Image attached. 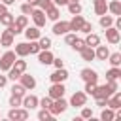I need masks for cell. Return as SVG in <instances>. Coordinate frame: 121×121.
Instances as JSON below:
<instances>
[{
  "instance_id": "cell-1",
  "label": "cell",
  "mask_w": 121,
  "mask_h": 121,
  "mask_svg": "<svg viewBox=\"0 0 121 121\" xmlns=\"http://www.w3.org/2000/svg\"><path fill=\"white\" fill-rule=\"evenodd\" d=\"M66 108H68V102L64 100V96H60V98H55V100L51 102L49 112H51V115L55 117V115H59V113H64Z\"/></svg>"
},
{
  "instance_id": "cell-2",
  "label": "cell",
  "mask_w": 121,
  "mask_h": 121,
  "mask_svg": "<svg viewBox=\"0 0 121 121\" xmlns=\"http://www.w3.org/2000/svg\"><path fill=\"white\" fill-rule=\"evenodd\" d=\"M15 57H17L15 51H6L4 55H0V70H2V72H8V70L11 68Z\"/></svg>"
},
{
  "instance_id": "cell-3",
  "label": "cell",
  "mask_w": 121,
  "mask_h": 121,
  "mask_svg": "<svg viewBox=\"0 0 121 121\" xmlns=\"http://www.w3.org/2000/svg\"><path fill=\"white\" fill-rule=\"evenodd\" d=\"M8 117L9 119H13V121H25V119H28V110L26 108H11L9 112H8Z\"/></svg>"
},
{
  "instance_id": "cell-4",
  "label": "cell",
  "mask_w": 121,
  "mask_h": 121,
  "mask_svg": "<svg viewBox=\"0 0 121 121\" xmlns=\"http://www.w3.org/2000/svg\"><path fill=\"white\" fill-rule=\"evenodd\" d=\"M30 17H32V21H34V26H38V28H42V26H45V11L43 9H40V8H34L32 9V13H30Z\"/></svg>"
},
{
  "instance_id": "cell-5",
  "label": "cell",
  "mask_w": 121,
  "mask_h": 121,
  "mask_svg": "<svg viewBox=\"0 0 121 121\" xmlns=\"http://www.w3.org/2000/svg\"><path fill=\"white\" fill-rule=\"evenodd\" d=\"M49 79H51V83H64L68 79V72L64 70V66L62 68H55V72L49 76Z\"/></svg>"
},
{
  "instance_id": "cell-6",
  "label": "cell",
  "mask_w": 121,
  "mask_h": 121,
  "mask_svg": "<svg viewBox=\"0 0 121 121\" xmlns=\"http://www.w3.org/2000/svg\"><path fill=\"white\" fill-rule=\"evenodd\" d=\"M64 93H66V87L62 85V83H53L51 87H49V98H60V96H64Z\"/></svg>"
},
{
  "instance_id": "cell-7",
  "label": "cell",
  "mask_w": 121,
  "mask_h": 121,
  "mask_svg": "<svg viewBox=\"0 0 121 121\" xmlns=\"http://www.w3.org/2000/svg\"><path fill=\"white\" fill-rule=\"evenodd\" d=\"M38 102H40V98L36 95H25L21 100V106L26 110H34V108H38Z\"/></svg>"
},
{
  "instance_id": "cell-8",
  "label": "cell",
  "mask_w": 121,
  "mask_h": 121,
  "mask_svg": "<svg viewBox=\"0 0 121 121\" xmlns=\"http://www.w3.org/2000/svg\"><path fill=\"white\" fill-rule=\"evenodd\" d=\"M85 102H87V95L81 93V91H76V93L72 95L68 106H78V108H81V106H85Z\"/></svg>"
},
{
  "instance_id": "cell-9",
  "label": "cell",
  "mask_w": 121,
  "mask_h": 121,
  "mask_svg": "<svg viewBox=\"0 0 121 121\" xmlns=\"http://www.w3.org/2000/svg\"><path fill=\"white\" fill-rule=\"evenodd\" d=\"M106 40H108L112 45L119 43V40H121V34H119V30H117L115 26H108V28H106Z\"/></svg>"
},
{
  "instance_id": "cell-10",
  "label": "cell",
  "mask_w": 121,
  "mask_h": 121,
  "mask_svg": "<svg viewBox=\"0 0 121 121\" xmlns=\"http://www.w3.org/2000/svg\"><path fill=\"white\" fill-rule=\"evenodd\" d=\"M19 81H21V85L26 89V91H32L34 87H36V79H34V76H28V74H21L19 76Z\"/></svg>"
},
{
  "instance_id": "cell-11",
  "label": "cell",
  "mask_w": 121,
  "mask_h": 121,
  "mask_svg": "<svg viewBox=\"0 0 121 121\" xmlns=\"http://www.w3.org/2000/svg\"><path fill=\"white\" fill-rule=\"evenodd\" d=\"M106 106L112 108V110H119V108H121V93L115 91L113 95H110L108 100H106Z\"/></svg>"
},
{
  "instance_id": "cell-12",
  "label": "cell",
  "mask_w": 121,
  "mask_h": 121,
  "mask_svg": "<svg viewBox=\"0 0 121 121\" xmlns=\"http://www.w3.org/2000/svg\"><path fill=\"white\" fill-rule=\"evenodd\" d=\"M79 76H81L83 81H93V83L98 81V74H96V70H93V68H83V70L79 72Z\"/></svg>"
},
{
  "instance_id": "cell-13",
  "label": "cell",
  "mask_w": 121,
  "mask_h": 121,
  "mask_svg": "<svg viewBox=\"0 0 121 121\" xmlns=\"http://www.w3.org/2000/svg\"><path fill=\"white\" fill-rule=\"evenodd\" d=\"M66 32H70L68 21H55V25H53V34L60 36V34H66Z\"/></svg>"
},
{
  "instance_id": "cell-14",
  "label": "cell",
  "mask_w": 121,
  "mask_h": 121,
  "mask_svg": "<svg viewBox=\"0 0 121 121\" xmlns=\"http://www.w3.org/2000/svg\"><path fill=\"white\" fill-rule=\"evenodd\" d=\"M53 59H55V57H53V53H51L49 49H40V53H38V60H40L42 64L47 66V64L53 62Z\"/></svg>"
},
{
  "instance_id": "cell-15",
  "label": "cell",
  "mask_w": 121,
  "mask_h": 121,
  "mask_svg": "<svg viewBox=\"0 0 121 121\" xmlns=\"http://www.w3.org/2000/svg\"><path fill=\"white\" fill-rule=\"evenodd\" d=\"M108 55H110L108 45H100V43H98V45L95 47V59H98V60H106Z\"/></svg>"
},
{
  "instance_id": "cell-16",
  "label": "cell",
  "mask_w": 121,
  "mask_h": 121,
  "mask_svg": "<svg viewBox=\"0 0 121 121\" xmlns=\"http://www.w3.org/2000/svg\"><path fill=\"white\" fill-rule=\"evenodd\" d=\"M13 38H15V36L6 28V30L0 34V45H2V47H9V45H13Z\"/></svg>"
},
{
  "instance_id": "cell-17",
  "label": "cell",
  "mask_w": 121,
  "mask_h": 121,
  "mask_svg": "<svg viewBox=\"0 0 121 121\" xmlns=\"http://www.w3.org/2000/svg\"><path fill=\"white\" fill-rule=\"evenodd\" d=\"M83 21H85V19H83V17H81L79 13H78V15H74V17H72V19L68 21V25H70V30H72V32H78V30L81 28Z\"/></svg>"
},
{
  "instance_id": "cell-18",
  "label": "cell",
  "mask_w": 121,
  "mask_h": 121,
  "mask_svg": "<svg viewBox=\"0 0 121 121\" xmlns=\"http://www.w3.org/2000/svg\"><path fill=\"white\" fill-rule=\"evenodd\" d=\"M23 32H25V36H26V40H28V42H30V40H38V38L42 36L38 26H26Z\"/></svg>"
},
{
  "instance_id": "cell-19",
  "label": "cell",
  "mask_w": 121,
  "mask_h": 121,
  "mask_svg": "<svg viewBox=\"0 0 121 121\" xmlns=\"http://www.w3.org/2000/svg\"><path fill=\"white\" fill-rule=\"evenodd\" d=\"M15 55H17V57H26V55H30V49H28V42H21V43H15Z\"/></svg>"
},
{
  "instance_id": "cell-20",
  "label": "cell",
  "mask_w": 121,
  "mask_h": 121,
  "mask_svg": "<svg viewBox=\"0 0 121 121\" xmlns=\"http://www.w3.org/2000/svg\"><path fill=\"white\" fill-rule=\"evenodd\" d=\"M98 43H100V36L95 34V32H89L87 38H85V45H89V47H96Z\"/></svg>"
},
{
  "instance_id": "cell-21",
  "label": "cell",
  "mask_w": 121,
  "mask_h": 121,
  "mask_svg": "<svg viewBox=\"0 0 121 121\" xmlns=\"http://www.w3.org/2000/svg\"><path fill=\"white\" fill-rule=\"evenodd\" d=\"M79 55H81V59H83V60H95V47L85 45V47L79 51Z\"/></svg>"
},
{
  "instance_id": "cell-22",
  "label": "cell",
  "mask_w": 121,
  "mask_h": 121,
  "mask_svg": "<svg viewBox=\"0 0 121 121\" xmlns=\"http://www.w3.org/2000/svg\"><path fill=\"white\" fill-rule=\"evenodd\" d=\"M59 8L57 6H51L49 9H45V19H49V21H59Z\"/></svg>"
},
{
  "instance_id": "cell-23",
  "label": "cell",
  "mask_w": 121,
  "mask_h": 121,
  "mask_svg": "<svg viewBox=\"0 0 121 121\" xmlns=\"http://www.w3.org/2000/svg\"><path fill=\"white\" fill-rule=\"evenodd\" d=\"M11 68H13L15 72H19V74H23V72L26 70V60H23V57H21L19 60L15 59V60H13V64H11Z\"/></svg>"
},
{
  "instance_id": "cell-24",
  "label": "cell",
  "mask_w": 121,
  "mask_h": 121,
  "mask_svg": "<svg viewBox=\"0 0 121 121\" xmlns=\"http://www.w3.org/2000/svg\"><path fill=\"white\" fill-rule=\"evenodd\" d=\"M106 78H108V79H115V81H117V79L121 78V68H119V66H112V68L106 72Z\"/></svg>"
},
{
  "instance_id": "cell-25",
  "label": "cell",
  "mask_w": 121,
  "mask_h": 121,
  "mask_svg": "<svg viewBox=\"0 0 121 121\" xmlns=\"http://www.w3.org/2000/svg\"><path fill=\"white\" fill-rule=\"evenodd\" d=\"M100 119H102V121H113V119H115V112L106 106V110H102V113H100Z\"/></svg>"
},
{
  "instance_id": "cell-26",
  "label": "cell",
  "mask_w": 121,
  "mask_h": 121,
  "mask_svg": "<svg viewBox=\"0 0 121 121\" xmlns=\"http://www.w3.org/2000/svg\"><path fill=\"white\" fill-rule=\"evenodd\" d=\"M108 11H112L113 15H121V4H119V0H112L108 4Z\"/></svg>"
},
{
  "instance_id": "cell-27",
  "label": "cell",
  "mask_w": 121,
  "mask_h": 121,
  "mask_svg": "<svg viewBox=\"0 0 121 121\" xmlns=\"http://www.w3.org/2000/svg\"><path fill=\"white\" fill-rule=\"evenodd\" d=\"M100 26L102 28H108V26H113V17L112 15H100Z\"/></svg>"
},
{
  "instance_id": "cell-28",
  "label": "cell",
  "mask_w": 121,
  "mask_h": 121,
  "mask_svg": "<svg viewBox=\"0 0 121 121\" xmlns=\"http://www.w3.org/2000/svg\"><path fill=\"white\" fill-rule=\"evenodd\" d=\"M106 60H108L112 66H119V64H121V53H110Z\"/></svg>"
},
{
  "instance_id": "cell-29",
  "label": "cell",
  "mask_w": 121,
  "mask_h": 121,
  "mask_svg": "<svg viewBox=\"0 0 121 121\" xmlns=\"http://www.w3.org/2000/svg\"><path fill=\"white\" fill-rule=\"evenodd\" d=\"M13 21H15V17H13L9 11H6V13H2V15H0V23H2L4 26H9Z\"/></svg>"
},
{
  "instance_id": "cell-30",
  "label": "cell",
  "mask_w": 121,
  "mask_h": 121,
  "mask_svg": "<svg viewBox=\"0 0 121 121\" xmlns=\"http://www.w3.org/2000/svg\"><path fill=\"white\" fill-rule=\"evenodd\" d=\"M66 6H68V11H70L72 15H78V13H81V4H79V2H68Z\"/></svg>"
},
{
  "instance_id": "cell-31",
  "label": "cell",
  "mask_w": 121,
  "mask_h": 121,
  "mask_svg": "<svg viewBox=\"0 0 121 121\" xmlns=\"http://www.w3.org/2000/svg\"><path fill=\"white\" fill-rule=\"evenodd\" d=\"M13 23H15V25H17L21 30H25V28L28 26V17H26V15H19V17H17Z\"/></svg>"
},
{
  "instance_id": "cell-32",
  "label": "cell",
  "mask_w": 121,
  "mask_h": 121,
  "mask_svg": "<svg viewBox=\"0 0 121 121\" xmlns=\"http://www.w3.org/2000/svg\"><path fill=\"white\" fill-rule=\"evenodd\" d=\"M38 43H40V49H51V38L49 36H40Z\"/></svg>"
},
{
  "instance_id": "cell-33",
  "label": "cell",
  "mask_w": 121,
  "mask_h": 121,
  "mask_svg": "<svg viewBox=\"0 0 121 121\" xmlns=\"http://www.w3.org/2000/svg\"><path fill=\"white\" fill-rule=\"evenodd\" d=\"M11 95H17V96H25V95H26V89H25L21 83H13V87H11Z\"/></svg>"
},
{
  "instance_id": "cell-34",
  "label": "cell",
  "mask_w": 121,
  "mask_h": 121,
  "mask_svg": "<svg viewBox=\"0 0 121 121\" xmlns=\"http://www.w3.org/2000/svg\"><path fill=\"white\" fill-rule=\"evenodd\" d=\"M38 119H40V121H51V119H53V115H51V112H49V110L42 108V110L38 112Z\"/></svg>"
},
{
  "instance_id": "cell-35",
  "label": "cell",
  "mask_w": 121,
  "mask_h": 121,
  "mask_svg": "<svg viewBox=\"0 0 121 121\" xmlns=\"http://www.w3.org/2000/svg\"><path fill=\"white\" fill-rule=\"evenodd\" d=\"M95 13H96V15H104V13H108V4H106V2L95 4Z\"/></svg>"
},
{
  "instance_id": "cell-36",
  "label": "cell",
  "mask_w": 121,
  "mask_h": 121,
  "mask_svg": "<svg viewBox=\"0 0 121 121\" xmlns=\"http://www.w3.org/2000/svg\"><path fill=\"white\" fill-rule=\"evenodd\" d=\"M70 45H72V47H74V49H76V51L79 53V51H81V49L85 47V40H81V38H78V36H76V40H74V42H72Z\"/></svg>"
},
{
  "instance_id": "cell-37",
  "label": "cell",
  "mask_w": 121,
  "mask_h": 121,
  "mask_svg": "<svg viewBox=\"0 0 121 121\" xmlns=\"http://www.w3.org/2000/svg\"><path fill=\"white\" fill-rule=\"evenodd\" d=\"M28 49H30V55H38L40 53V43L36 40H30L28 42Z\"/></svg>"
},
{
  "instance_id": "cell-38",
  "label": "cell",
  "mask_w": 121,
  "mask_h": 121,
  "mask_svg": "<svg viewBox=\"0 0 121 121\" xmlns=\"http://www.w3.org/2000/svg\"><path fill=\"white\" fill-rule=\"evenodd\" d=\"M21 100H23V96L11 95V96H9V106H11V108H17V106H21Z\"/></svg>"
},
{
  "instance_id": "cell-39",
  "label": "cell",
  "mask_w": 121,
  "mask_h": 121,
  "mask_svg": "<svg viewBox=\"0 0 121 121\" xmlns=\"http://www.w3.org/2000/svg\"><path fill=\"white\" fill-rule=\"evenodd\" d=\"M79 117H81V119H93V110L81 106V115H79Z\"/></svg>"
},
{
  "instance_id": "cell-40",
  "label": "cell",
  "mask_w": 121,
  "mask_h": 121,
  "mask_svg": "<svg viewBox=\"0 0 121 121\" xmlns=\"http://www.w3.org/2000/svg\"><path fill=\"white\" fill-rule=\"evenodd\" d=\"M95 89H96V83H93V81H85V95H93L95 93Z\"/></svg>"
},
{
  "instance_id": "cell-41",
  "label": "cell",
  "mask_w": 121,
  "mask_h": 121,
  "mask_svg": "<svg viewBox=\"0 0 121 121\" xmlns=\"http://www.w3.org/2000/svg\"><path fill=\"white\" fill-rule=\"evenodd\" d=\"M51 102H53V98H49V96H43V98L38 102V106H40V108H45V110H49Z\"/></svg>"
},
{
  "instance_id": "cell-42",
  "label": "cell",
  "mask_w": 121,
  "mask_h": 121,
  "mask_svg": "<svg viewBox=\"0 0 121 121\" xmlns=\"http://www.w3.org/2000/svg\"><path fill=\"white\" fill-rule=\"evenodd\" d=\"M38 6H40V9H43V11H45V9H49L51 6H55V4H53V0H40V2H38Z\"/></svg>"
},
{
  "instance_id": "cell-43",
  "label": "cell",
  "mask_w": 121,
  "mask_h": 121,
  "mask_svg": "<svg viewBox=\"0 0 121 121\" xmlns=\"http://www.w3.org/2000/svg\"><path fill=\"white\" fill-rule=\"evenodd\" d=\"M79 32H85V34H89V32H93V25H91L89 21H83V25H81V28H79Z\"/></svg>"
},
{
  "instance_id": "cell-44",
  "label": "cell",
  "mask_w": 121,
  "mask_h": 121,
  "mask_svg": "<svg viewBox=\"0 0 121 121\" xmlns=\"http://www.w3.org/2000/svg\"><path fill=\"white\" fill-rule=\"evenodd\" d=\"M32 9H34V8H32L28 2H25V4L21 6V11H23V15H30V13H32Z\"/></svg>"
},
{
  "instance_id": "cell-45",
  "label": "cell",
  "mask_w": 121,
  "mask_h": 121,
  "mask_svg": "<svg viewBox=\"0 0 121 121\" xmlns=\"http://www.w3.org/2000/svg\"><path fill=\"white\" fill-rule=\"evenodd\" d=\"M8 30H9V32H11L13 36H17V34H21V32H23V30H21V28H19V26H17L15 23H11V25L8 26Z\"/></svg>"
},
{
  "instance_id": "cell-46",
  "label": "cell",
  "mask_w": 121,
  "mask_h": 121,
  "mask_svg": "<svg viewBox=\"0 0 121 121\" xmlns=\"http://www.w3.org/2000/svg\"><path fill=\"white\" fill-rule=\"evenodd\" d=\"M74 40H76V34H74V32H66V34H64V42H66L68 45H70Z\"/></svg>"
},
{
  "instance_id": "cell-47",
  "label": "cell",
  "mask_w": 121,
  "mask_h": 121,
  "mask_svg": "<svg viewBox=\"0 0 121 121\" xmlns=\"http://www.w3.org/2000/svg\"><path fill=\"white\" fill-rule=\"evenodd\" d=\"M8 72H9V74H8V78H9L11 81H15V79H19V76H21V74H19V72H15L13 68H9Z\"/></svg>"
},
{
  "instance_id": "cell-48",
  "label": "cell",
  "mask_w": 121,
  "mask_h": 121,
  "mask_svg": "<svg viewBox=\"0 0 121 121\" xmlns=\"http://www.w3.org/2000/svg\"><path fill=\"white\" fill-rule=\"evenodd\" d=\"M55 68H62L64 66V62H62V59H53V62H51Z\"/></svg>"
},
{
  "instance_id": "cell-49",
  "label": "cell",
  "mask_w": 121,
  "mask_h": 121,
  "mask_svg": "<svg viewBox=\"0 0 121 121\" xmlns=\"http://www.w3.org/2000/svg\"><path fill=\"white\" fill-rule=\"evenodd\" d=\"M6 83H8V76H2V74H0V89L6 87Z\"/></svg>"
},
{
  "instance_id": "cell-50",
  "label": "cell",
  "mask_w": 121,
  "mask_h": 121,
  "mask_svg": "<svg viewBox=\"0 0 121 121\" xmlns=\"http://www.w3.org/2000/svg\"><path fill=\"white\" fill-rule=\"evenodd\" d=\"M106 100H108V98H96V106L104 108V106H106Z\"/></svg>"
},
{
  "instance_id": "cell-51",
  "label": "cell",
  "mask_w": 121,
  "mask_h": 121,
  "mask_svg": "<svg viewBox=\"0 0 121 121\" xmlns=\"http://www.w3.org/2000/svg\"><path fill=\"white\" fill-rule=\"evenodd\" d=\"M53 4H55V6H66L68 0H53Z\"/></svg>"
},
{
  "instance_id": "cell-52",
  "label": "cell",
  "mask_w": 121,
  "mask_h": 121,
  "mask_svg": "<svg viewBox=\"0 0 121 121\" xmlns=\"http://www.w3.org/2000/svg\"><path fill=\"white\" fill-rule=\"evenodd\" d=\"M6 11H8V6L0 2V15H2V13H6Z\"/></svg>"
},
{
  "instance_id": "cell-53",
  "label": "cell",
  "mask_w": 121,
  "mask_h": 121,
  "mask_svg": "<svg viewBox=\"0 0 121 121\" xmlns=\"http://www.w3.org/2000/svg\"><path fill=\"white\" fill-rule=\"evenodd\" d=\"M26 2H28V4H30V6H32V8H36V6H38V2H40V0H26Z\"/></svg>"
},
{
  "instance_id": "cell-54",
  "label": "cell",
  "mask_w": 121,
  "mask_h": 121,
  "mask_svg": "<svg viewBox=\"0 0 121 121\" xmlns=\"http://www.w3.org/2000/svg\"><path fill=\"white\" fill-rule=\"evenodd\" d=\"M15 0H2V4H6V6H11Z\"/></svg>"
},
{
  "instance_id": "cell-55",
  "label": "cell",
  "mask_w": 121,
  "mask_h": 121,
  "mask_svg": "<svg viewBox=\"0 0 121 121\" xmlns=\"http://www.w3.org/2000/svg\"><path fill=\"white\" fill-rule=\"evenodd\" d=\"M100 2H106V0H93V4H100Z\"/></svg>"
},
{
  "instance_id": "cell-56",
  "label": "cell",
  "mask_w": 121,
  "mask_h": 121,
  "mask_svg": "<svg viewBox=\"0 0 121 121\" xmlns=\"http://www.w3.org/2000/svg\"><path fill=\"white\" fill-rule=\"evenodd\" d=\"M68 2H78V0H68Z\"/></svg>"
}]
</instances>
